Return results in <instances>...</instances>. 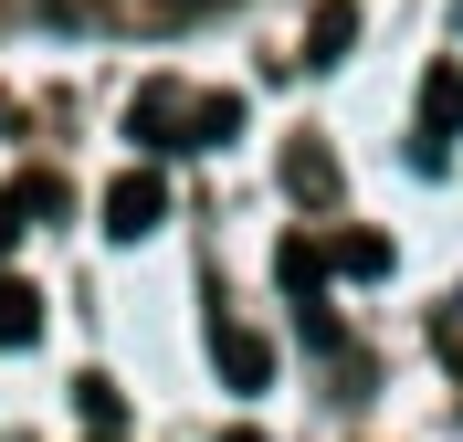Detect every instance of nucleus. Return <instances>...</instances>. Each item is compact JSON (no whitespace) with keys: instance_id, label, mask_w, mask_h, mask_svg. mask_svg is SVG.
Masks as SVG:
<instances>
[{"instance_id":"1","label":"nucleus","mask_w":463,"mask_h":442,"mask_svg":"<svg viewBox=\"0 0 463 442\" xmlns=\"http://www.w3.org/2000/svg\"><path fill=\"white\" fill-rule=\"evenodd\" d=\"M453 137H463V63H432L421 74V169H442Z\"/></svg>"},{"instance_id":"2","label":"nucleus","mask_w":463,"mask_h":442,"mask_svg":"<svg viewBox=\"0 0 463 442\" xmlns=\"http://www.w3.org/2000/svg\"><path fill=\"white\" fill-rule=\"evenodd\" d=\"M158 221H169V190H158L147 169H127V179L106 190V232H116V242H147Z\"/></svg>"},{"instance_id":"3","label":"nucleus","mask_w":463,"mask_h":442,"mask_svg":"<svg viewBox=\"0 0 463 442\" xmlns=\"http://www.w3.org/2000/svg\"><path fill=\"white\" fill-rule=\"evenodd\" d=\"M211 358H222V380L253 400V390H274V348H263L253 326H232V316H211Z\"/></svg>"},{"instance_id":"4","label":"nucleus","mask_w":463,"mask_h":442,"mask_svg":"<svg viewBox=\"0 0 463 442\" xmlns=\"http://www.w3.org/2000/svg\"><path fill=\"white\" fill-rule=\"evenodd\" d=\"M190 106H201V95H179V85H147L137 106H127V137H137V147H190Z\"/></svg>"},{"instance_id":"5","label":"nucleus","mask_w":463,"mask_h":442,"mask_svg":"<svg viewBox=\"0 0 463 442\" xmlns=\"http://www.w3.org/2000/svg\"><path fill=\"white\" fill-rule=\"evenodd\" d=\"M347 42H358V0H326L306 22V63H347Z\"/></svg>"},{"instance_id":"6","label":"nucleus","mask_w":463,"mask_h":442,"mask_svg":"<svg viewBox=\"0 0 463 442\" xmlns=\"http://www.w3.org/2000/svg\"><path fill=\"white\" fill-rule=\"evenodd\" d=\"M32 337H43V295L22 274H0V348H32Z\"/></svg>"},{"instance_id":"7","label":"nucleus","mask_w":463,"mask_h":442,"mask_svg":"<svg viewBox=\"0 0 463 442\" xmlns=\"http://www.w3.org/2000/svg\"><path fill=\"white\" fill-rule=\"evenodd\" d=\"M337 274H390V242L379 232H337Z\"/></svg>"},{"instance_id":"8","label":"nucleus","mask_w":463,"mask_h":442,"mask_svg":"<svg viewBox=\"0 0 463 442\" xmlns=\"http://www.w3.org/2000/svg\"><path fill=\"white\" fill-rule=\"evenodd\" d=\"M285 179L306 190V201H326V190H337V169H326V147H295V158H285Z\"/></svg>"},{"instance_id":"9","label":"nucleus","mask_w":463,"mask_h":442,"mask_svg":"<svg viewBox=\"0 0 463 442\" xmlns=\"http://www.w3.org/2000/svg\"><path fill=\"white\" fill-rule=\"evenodd\" d=\"M317 274H326L317 242H285V285H295V295H317Z\"/></svg>"},{"instance_id":"10","label":"nucleus","mask_w":463,"mask_h":442,"mask_svg":"<svg viewBox=\"0 0 463 442\" xmlns=\"http://www.w3.org/2000/svg\"><path fill=\"white\" fill-rule=\"evenodd\" d=\"M232 442H263V432H232Z\"/></svg>"}]
</instances>
